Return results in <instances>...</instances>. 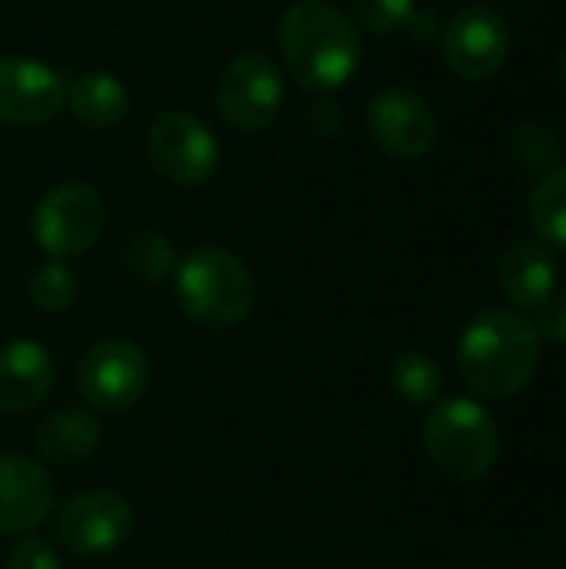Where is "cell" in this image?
I'll use <instances>...</instances> for the list:
<instances>
[{
    "label": "cell",
    "instance_id": "obj_1",
    "mask_svg": "<svg viewBox=\"0 0 566 569\" xmlns=\"http://www.w3.org/2000/svg\"><path fill=\"white\" fill-rule=\"evenodd\" d=\"M540 333L534 320L517 310L490 307L477 313L457 343V367L470 393L484 400H507L530 387L540 367Z\"/></svg>",
    "mask_w": 566,
    "mask_h": 569
},
{
    "label": "cell",
    "instance_id": "obj_2",
    "mask_svg": "<svg viewBox=\"0 0 566 569\" xmlns=\"http://www.w3.org/2000/svg\"><path fill=\"white\" fill-rule=\"evenodd\" d=\"M280 53L304 90L330 93L357 73L364 60V37L340 7L297 0L280 17Z\"/></svg>",
    "mask_w": 566,
    "mask_h": 569
},
{
    "label": "cell",
    "instance_id": "obj_3",
    "mask_svg": "<svg viewBox=\"0 0 566 569\" xmlns=\"http://www.w3.org/2000/svg\"><path fill=\"white\" fill-rule=\"evenodd\" d=\"M173 293L190 323L203 330H230L250 317L257 283L237 253L224 247H197L177 260Z\"/></svg>",
    "mask_w": 566,
    "mask_h": 569
},
{
    "label": "cell",
    "instance_id": "obj_4",
    "mask_svg": "<svg viewBox=\"0 0 566 569\" xmlns=\"http://www.w3.org/2000/svg\"><path fill=\"white\" fill-rule=\"evenodd\" d=\"M424 450L440 473L470 483L494 470L500 457V430L477 400L450 397L427 413Z\"/></svg>",
    "mask_w": 566,
    "mask_h": 569
},
{
    "label": "cell",
    "instance_id": "obj_5",
    "mask_svg": "<svg viewBox=\"0 0 566 569\" xmlns=\"http://www.w3.org/2000/svg\"><path fill=\"white\" fill-rule=\"evenodd\" d=\"M150 383V363L140 343L127 337L97 340L77 363V390L90 410L127 413L133 410Z\"/></svg>",
    "mask_w": 566,
    "mask_h": 569
},
{
    "label": "cell",
    "instance_id": "obj_6",
    "mask_svg": "<svg viewBox=\"0 0 566 569\" xmlns=\"http://www.w3.org/2000/svg\"><path fill=\"white\" fill-rule=\"evenodd\" d=\"M30 227L37 247L50 260H70L100 240L107 227V203L87 183H60L40 197Z\"/></svg>",
    "mask_w": 566,
    "mask_h": 569
},
{
    "label": "cell",
    "instance_id": "obj_7",
    "mask_svg": "<svg viewBox=\"0 0 566 569\" xmlns=\"http://www.w3.org/2000/svg\"><path fill=\"white\" fill-rule=\"evenodd\" d=\"M214 97H217L220 117L234 130L257 133V130L270 127L274 117L280 113V103H284V73H280V67L267 53L250 50V53L234 57L220 70L217 87H214Z\"/></svg>",
    "mask_w": 566,
    "mask_h": 569
},
{
    "label": "cell",
    "instance_id": "obj_8",
    "mask_svg": "<svg viewBox=\"0 0 566 569\" xmlns=\"http://www.w3.org/2000/svg\"><path fill=\"white\" fill-rule=\"evenodd\" d=\"M137 513L127 497L113 490H83L57 513V543L73 557H103L120 550L133 533Z\"/></svg>",
    "mask_w": 566,
    "mask_h": 569
},
{
    "label": "cell",
    "instance_id": "obj_9",
    "mask_svg": "<svg viewBox=\"0 0 566 569\" xmlns=\"http://www.w3.org/2000/svg\"><path fill=\"white\" fill-rule=\"evenodd\" d=\"M147 157L163 180L177 187H197L217 170L220 143L200 117L173 110V113H160L150 123Z\"/></svg>",
    "mask_w": 566,
    "mask_h": 569
},
{
    "label": "cell",
    "instance_id": "obj_10",
    "mask_svg": "<svg viewBox=\"0 0 566 569\" xmlns=\"http://www.w3.org/2000/svg\"><path fill=\"white\" fill-rule=\"evenodd\" d=\"M367 130L380 153L394 160H420L437 143V113L420 93L387 87L367 103Z\"/></svg>",
    "mask_w": 566,
    "mask_h": 569
},
{
    "label": "cell",
    "instance_id": "obj_11",
    "mask_svg": "<svg viewBox=\"0 0 566 569\" xmlns=\"http://www.w3.org/2000/svg\"><path fill=\"white\" fill-rule=\"evenodd\" d=\"M510 53L507 20L494 7H464L444 30V60L464 80H490Z\"/></svg>",
    "mask_w": 566,
    "mask_h": 569
},
{
    "label": "cell",
    "instance_id": "obj_12",
    "mask_svg": "<svg viewBox=\"0 0 566 569\" xmlns=\"http://www.w3.org/2000/svg\"><path fill=\"white\" fill-rule=\"evenodd\" d=\"M67 103L63 80L40 60L3 57L0 60V120L10 127L50 123Z\"/></svg>",
    "mask_w": 566,
    "mask_h": 569
},
{
    "label": "cell",
    "instance_id": "obj_13",
    "mask_svg": "<svg viewBox=\"0 0 566 569\" xmlns=\"http://www.w3.org/2000/svg\"><path fill=\"white\" fill-rule=\"evenodd\" d=\"M53 510V480L27 453H0V537L33 533Z\"/></svg>",
    "mask_w": 566,
    "mask_h": 569
},
{
    "label": "cell",
    "instance_id": "obj_14",
    "mask_svg": "<svg viewBox=\"0 0 566 569\" xmlns=\"http://www.w3.org/2000/svg\"><path fill=\"white\" fill-rule=\"evenodd\" d=\"M53 387V357L37 340H10L0 350V413H27Z\"/></svg>",
    "mask_w": 566,
    "mask_h": 569
},
{
    "label": "cell",
    "instance_id": "obj_15",
    "mask_svg": "<svg viewBox=\"0 0 566 569\" xmlns=\"http://www.w3.org/2000/svg\"><path fill=\"white\" fill-rule=\"evenodd\" d=\"M37 453L50 467H80L100 447V420L83 407H60L37 423Z\"/></svg>",
    "mask_w": 566,
    "mask_h": 569
},
{
    "label": "cell",
    "instance_id": "obj_16",
    "mask_svg": "<svg viewBox=\"0 0 566 569\" xmlns=\"http://www.w3.org/2000/svg\"><path fill=\"white\" fill-rule=\"evenodd\" d=\"M500 287L520 310H540L557 297V260L550 247L537 240L510 247L500 260Z\"/></svg>",
    "mask_w": 566,
    "mask_h": 569
},
{
    "label": "cell",
    "instance_id": "obj_17",
    "mask_svg": "<svg viewBox=\"0 0 566 569\" xmlns=\"http://www.w3.org/2000/svg\"><path fill=\"white\" fill-rule=\"evenodd\" d=\"M67 107L73 110V117L90 127V130H110L127 117L130 107V93L120 83V77L107 73V70H90L80 73L70 90H67Z\"/></svg>",
    "mask_w": 566,
    "mask_h": 569
},
{
    "label": "cell",
    "instance_id": "obj_18",
    "mask_svg": "<svg viewBox=\"0 0 566 569\" xmlns=\"http://www.w3.org/2000/svg\"><path fill=\"white\" fill-rule=\"evenodd\" d=\"M390 387L410 407H434L444 390V370L427 350H407L390 363Z\"/></svg>",
    "mask_w": 566,
    "mask_h": 569
},
{
    "label": "cell",
    "instance_id": "obj_19",
    "mask_svg": "<svg viewBox=\"0 0 566 569\" xmlns=\"http://www.w3.org/2000/svg\"><path fill=\"white\" fill-rule=\"evenodd\" d=\"M530 227L544 243L566 247V163L540 177L530 193Z\"/></svg>",
    "mask_w": 566,
    "mask_h": 569
},
{
    "label": "cell",
    "instance_id": "obj_20",
    "mask_svg": "<svg viewBox=\"0 0 566 569\" xmlns=\"http://www.w3.org/2000/svg\"><path fill=\"white\" fill-rule=\"evenodd\" d=\"M123 267L140 283H160L177 270V247L160 230H137L123 243Z\"/></svg>",
    "mask_w": 566,
    "mask_h": 569
},
{
    "label": "cell",
    "instance_id": "obj_21",
    "mask_svg": "<svg viewBox=\"0 0 566 569\" xmlns=\"http://www.w3.org/2000/svg\"><path fill=\"white\" fill-rule=\"evenodd\" d=\"M510 160L527 170V173H550L554 167H560V157H564V143L560 137L547 127V123H537V120H524L510 130Z\"/></svg>",
    "mask_w": 566,
    "mask_h": 569
},
{
    "label": "cell",
    "instance_id": "obj_22",
    "mask_svg": "<svg viewBox=\"0 0 566 569\" xmlns=\"http://www.w3.org/2000/svg\"><path fill=\"white\" fill-rule=\"evenodd\" d=\"M77 293H80L77 273L63 260H50L37 267V273L30 277V300L40 313H67Z\"/></svg>",
    "mask_w": 566,
    "mask_h": 569
},
{
    "label": "cell",
    "instance_id": "obj_23",
    "mask_svg": "<svg viewBox=\"0 0 566 569\" xmlns=\"http://www.w3.org/2000/svg\"><path fill=\"white\" fill-rule=\"evenodd\" d=\"M347 3H350L354 20L374 33L404 30L414 13V0H347Z\"/></svg>",
    "mask_w": 566,
    "mask_h": 569
},
{
    "label": "cell",
    "instance_id": "obj_24",
    "mask_svg": "<svg viewBox=\"0 0 566 569\" xmlns=\"http://www.w3.org/2000/svg\"><path fill=\"white\" fill-rule=\"evenodd\" d=\"M7 569H63V560L57 553V547L37 533L20 537L10 553H7Z\"/></svg>",
    "mask_w": 566,
    "mask_h": 569
},
{
    "label": "cell",
    "instance_id": "obj_25",
    "mask_svg": "<svg viewBox=\"0 0 566 569\" xmlns=\"http://www.w3.org/2000/svg\"><path fill=\"white\" fill-rule=\"evenodd\" d=\"M534 327H537L540 340L566 343V293L564 297H550V300L537 310Z\"/></svg>",
    "mask_w": 566,
    "mask_h": 569
},
{
    "label": "cell",
    "instance_id": "obj_26",
    "mask_svg": "<svg viewBox=\"0 0 566 569\" xmlns=\"http://www.w3.org/2000/svg\"><path fill=\"white\" fill-rule=\"evenodd\" d=\"M310 127L320 133V137H337L344 130V107L330 97H320L314 107H310Z\"/></svg>",
    "mask_w": 566,
    "mask_h": 569
},
{
    "label": "cell",
    "instance_id": "obj_27",
    "mask_svg": "<svg viewBox=\"0 0 566 569\" xmlns=\"http://www.w3.org/2000/svg\"><path fill=\"white\" fill-rule=\"evenodd\" d=\"M560 73H564V80H566V50H564V57H560Z\"/></svg>",
    "mask_w": 566,
    "mask_h": 569
}]
</instances>
